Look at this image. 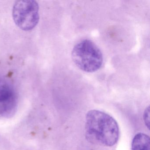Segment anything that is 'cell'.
Segmentation results:
<instances>
[{
    "mask_svg": "<svg viewBox=\"0 0 150 150\" xmlns=\"http://www.w3.org/2000/svg\"><path fill=\"white\" fill-rule=\"evenodd\" d=\"M86 135L91 143L113 146L119 138V127L116 120L108 114L93 110L88 111L86 116Z\"/></svg>",
    "mask_w": 150,
    "mask_h": 150,
    "instance_id": "1",
    "label": "cell"
},
{
    "mask_svg": "<svg viewBox=\"0 0 150 150\" xmlns=\"http://www.w3.org/2000/svg\"><path fill=\"white\" fill-rule=\"evenodd\" d=\"M73 61L82 71L93 73L101 67L103 56L98 46L91 40L85 39L77 43L71 52Z\"/></svg>",
    "mask_w": 150,
    "mask_h": 150,
    "instance_id": "2",
    "label": "cell"
},
{
    "mask_svg": "<svg viewBox=\"0 0 150 150\" xmlns=\"http://www.w3.org/2000/svg\"><path fill=\"white\" fill-rule=\"evenodd\" d=\"M13 19L21 29L29 31L34 29L39 21V6L34 1H19L13 8Z\"/></svg>",
    "mask_w": 150,
    "mask_h": 150,
    "instance_id": "3",
    "label": "cell"
},
{
    "mask_svg": "<svg viewBox=\"0 0 150 150\" xmlns=\"http://www.w3.org/2000/svg\"><path fill=\"white\" fill-rule=\"evenodd\" d=\"M16 104L17 97L13 86L7 81L0 78V115H11Z\"/></svg>",
    "mask_w": 150,
    "mask_h": 150,
    "instance_id": "4",
    "label": "cell"
},
{
    "mask_svg": "<svg viewBox=\"0 0 150 150\" xmlns=\"http://www.w3.org/2000/svg\"><path fill=\"white\" fill-rule=\"evenodd\" d=\"M132 150H150L149 136L143 133L136 134L132 139Z\"/></svg>",
    "mask_w": 150,
    "mask_h": 150,
    "instance_id": "5",
    "label": "cell"
},
{
    "mask_svg": "<svg viewBox=\"0 0 150 150\" xmlns=\"http://www.w3.org/2000/svg\"><path fill=\"white\" fill-rule=\"evenodd\" d=\"M144 120L146 127L149 129L150 126V108L147 107L144 110Z\"/></svg>",
    "mask_w": 150,
    "mask_h": 150,
    "instance_id": "6",
    "label": "cell"
}]
</instances>
